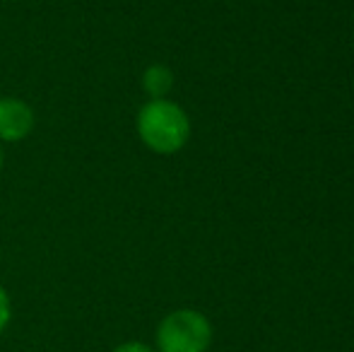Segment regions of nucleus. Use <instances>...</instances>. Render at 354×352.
<instances>
[{
    "mask_svg": "<svg viewBox=\"0 0 354 352\" xmlns=\"http://www.w3.org/2000/svg\"><path fill=\"white\" fill-rule=\"evenodd\" d=\"M37 126L34 109L17 97L0 94V142H19L32 136Z\"/></svg>",
    "mask_w": 354,
    "mask_h": 352,
    "instance_id": "3",
    "label": "nucleus"
},
{
    "mask_svg": "<svg viewBox=\"0 0 354 352\" xmlns=\"http://www.w3.org/2000/svg\"><path fill=\"white\" fill-rule=\"evenodd\" d=\"M212 343V326L196 309H176L157 326L159 352H207Z\"/></svg>",
    "mask_w": 354,
    "mask_h": 352,
    "instance_id": "2",
    "label": "nucleus"
},
{
    "mask_svg": "<svg viewBox=\"0 0 354 352\" xmlns=\"http://www.w3.org/2000/svg\"><path fill=\"white\" fill-rule=\"evenodd\" d=\"M142 89L149 99H167V94L174 87V73L164 63H152L142 73Z\"/></svg>",
    "mask_w": 354,
    "mask_h": 352,
    "instance_id": "4",
    "label": "nucleus"
},
{
    "mask_svg": "<svg viewBox=\"0 0 354 352\" xmlns=\"http://www.w3.org/2000/svg\"><path fill=\"white\" fill-rule=\"evenodd\" d=\"M10 316H12V306H10V297L5 292V287L0 285V333L8 328L10 324Z\"/></svg>",
    "mask_w": 354,
    "mask_h": 352,
    "instance_id": "5",
    "label": "nucleus"
},
{
    "mask_svg": "<svg viewBox=\"0 0 354 352\" xmlns=\"http://www.w3.org/2000/svg\"><path fill=\"white\" fill-rule=\"evenodd\" d=\"M138 138L157 155H176L191 138V118L171 99H149L136 118Z\"/></svg>",
    "mask_w": 354,
    "mask_h": 352,
    "instance_id": "1",
    "label": "nucleus"
},
{
    "mask_svg": "<svg viewBox=\"0 0 354 352\" xmlns=\"http://www.w3.org/2000/svg\"><path fill=\"white\" fill-rule=\"evenodd\" d=\"M113 352H157V350H152L149 348V345H145V343H136V340H133V343H123V345H118L116 350Z\"/></svg>",
    "mask_w": 354,
    "mask_h": 352,
    "instance_id": "6",
    "label": "nucleus"
},
{
    "mask_svg": "<svg viewBox=\"0 0 354 352\" xmlns=\"http://www.w3.org/2000/svg\"><path fill=\"white\" fill-rule=\"evenodd\" d=\"M3 165H5V152H3V142H0V172H3Z\"/></svg>",
    "mask_w": 354,
    "mask_h": 352,
    "instance_id": "7",
    "label": "nucleus"
}]
</instances>
